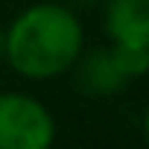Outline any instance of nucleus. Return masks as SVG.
I'll use <instances>...</instances> for the list:
<instances>
[{
    "label": "nucleus",
    "instance_id": "obj_7",
    "mask_svg": "<svg viewBox=\"0 0 149 149\" xmlns=\"http://www.w3.org/2000/svg\"><path fill=\"white\" fill-rule=\"evenodd\" d=\"M0 61H3V26H0Z\"/></svg>",
    "mask_w": 149,
    "mask_h": 149
},
{
    "label": "nucleus",
    "instance_id": "obj_3",
    "mask_svg": "<svg viewBox=\"0 0 149 149\" xmlns=\"http://www.w3.org/2000/svg\"><path fill=\"white\" fill-rule=\"evenodd\" d=\"M76 82L82 91L94 94V97H111V94H120L129 82L120 73L114 56H111V47H100V50H91L76 58Z\"/></svg>",
    "mask_w": 149,
    "mask_h": 149
},
{
    "label": "nucleus",
    "instance_id": "obj_2",
    "mask_svg": "<svg viewBox=\"0 0 149 149\" xmlns=\"http://www.w3.org/2000/svg\"><path fill=\"white\" fill-rule=\"evenodd\" d=\"M56 120L50 108L24 91L0 94V149H50Z\"/></svg>",
    "mask_w": 149,
    "mask_h": 149
},
{
    "label": "nucleus",
    "instance_id": "obj_8",
    "mask_svg": "<svg viewBox=\"0 0 149 149\" xmlns=\"http://www.w3.org/2000/svg\"><path fill=\"white\" fill-rule=\"evenodd\" d=\"M70 3H94V0H70Z\"/></svg>",
    "mask_w": 149,
    "mask_h": 149
},
{
    "label": "nucleus",
    "instance_id": "obj_6",
    "mask_svg": "<svg viewBox=\"0 0 149 149\" xmlns=\"http://www.w3.org/2000/svg\"><path fill=\"white\" fill-rule=\"evenodd\" d=\"M140 129H143V137H146V143H149V105H146V111H143V120H140Z\"/></svg>",
    "mask_w": 149,
    "mask_h": 149
},
{
    "label": "nucleus",
    "instance_id": "obj_4",
    "mask_svg": "<svg viewBox=\"0 0 149 149\" xmlns=\"http://www.w3.org/2000/svg\"><path fill=\"white\" fill-rule=\"evenodd\" d=\"M102 26L111 41L149 44V0H108Z\"/></svg>",
    "mask_w": 149,
    "mask_h": 149
},
{
    "label": "nucleus",
    "instance_id": "obj_5",
    "mask_svg": "<svg viewBox=\"0 0 149 149\" xmlns=\"http://www.w3.org/2000/svg\"><path fill=\"white\" fill-rule=\"evenodd\" d=\"M111 56L126 76V82L140 79L149 73V44H132V41H111Z\"/></svg>",
    "mask_w": 149,
    "mask_h": 149
},
{
    "label": "nucleus",
    "instance_id": "obj_1",
    "mask_svg": "<svg viewBox=\"0 0 149 149\" xmlns=\"http://www.w3.org/2000/svg\"><path fill=\"white\" fill-rule=\"evenodd\" d=\"M85 50V29L70 6L44 0L3 26V61L24 79L47 82L73 70Z\"/></svg>",
    "mask_w": 149,
    "mask_h": 149
}]
</instances>
